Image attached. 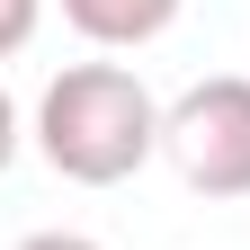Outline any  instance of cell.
I'll list each match as a JSON object with an SVG mask.
<instances>
[{
    "mask_svg": "<svg viewBox=\"0 0 250 250\" xmlns=\"http://www.w3.org/2000/svg\"><path fill=\"white\" fill-rule=\"evenodd\" d=\"M161 99L125 62H62L36 99V152L72 188H116L161 152Z\"/></svg>",
    "mask_w": 250,
    "mask_h": 250,
    "instance_id": "cell-1",
    "label": "cell"
},
{
    "mask_svg": "<svg viewBox=\"0 0 250 250\" xmlns=\"http://www.w3.org/2000/svg\"><path fill=\"white\" fill-rule=\"evenodd\" d=\"M161 152L197 197H250V72L179 89L161 116Z\"/></svg>",
    "mask_w": 250,
    "mask_h": 250,
    "instance_id": "cell-2",
    "label": "cell"
},
{
    "mask_svg": "<svg viewBox=\"0 0 250 250\" xmlns=\"http://www.w3.org/2000/svg\"><path fill=\"white\" fill-rule=\"evenodd\" d=\"M62 18H72L89 45H152L179 18V0H62Z\"/></svg>",
    "mask_w": 250,
    "mask_h": 250,
    "instance_id": "cell-3",
    "label": "cell"
},
{
    "mask_svg": "<svg viewBox=\"0 0 250 250\" xmlns=\"http://www.w3.org/2000/svg\"><path fill=\"white\" fill-rule=\"evenodd\" d=\"M36 18H45V0H0V62L36 45Z\"/></svg>",
    "mask_w": 250,
    "mask_h": 250,
    "instance_id": "cell-4",
    "label": "cell"
},
{
    "mask_svg": "<svg viewBox=\"0 0 250 250\" xmlns=\"http://www.w3.org/2000/svg\"><path fill=\"white\" fill-rule=\"evenodd\" d=\"M9 161H18V99L0 89V170H9Z\"/></svg>",
    "mask_w": 250,
    "mask_h": 250,
    "instance_id": "cell-5",
    "label": "cell"
},
{
    "mask_svg": "<svg viewBox=\"0 0 250 250\" xmlns=\"http://www.w3.org/2000/svg\"><path fill=\"white\" fill-rule=\"evenodd\" d=\"M18 250H99V241H89V232H27Z\"/></svg>",
    "mask_w": 250,
    "mask_h": 250,
    "instance_id": "cell-6",
    "label": "cell"
}]
</instances>
